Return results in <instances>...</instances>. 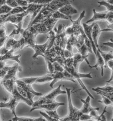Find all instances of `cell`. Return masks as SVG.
I'll return each mask as SVG.
<instances>
[{"label":"cell","instance_id":"cell-1","mask_svg":"<svg viewBox=\"0 0 113 121\" xmlns=\"http://www.w3.org/2000/svg\"><path fill=\"white\" fill-rule=\"evenodd\" d=\"M69 4H70L69 0H52L49 3L45 4L32 22L27 27L34 24L43 23L51 17L61 7Z\"/></svg>","mask_w":113,"mask_h":121},{"label":"cell","instance_id":"cell-2","mask_svg":"<svg viewBox=\"0 0 113 121\" xmlns=\"http://www.w3.org/2000/svg\"><path fill=\"white\" fill-rule=\"evenodd\" d=\"M21 71L22 68L18 63L10 65L6 74L1 80V85L11 95L20 94L17 90L16 82L18 79V73Z\"/></svg>","mask_w":113,"mask_h":121},{"label":"cell","instance_id":"cell-3","mask_svg":"<svg viewBox=\"0 0 113 121\" xmlns=\"http://www.w3.org/2000/svg\"><path fill=\"white\" fill-rule=\"evenodd\" d=\"M17 90L19 93L27 100L30 101L33 104V99L35 96H41L43 94L35 91L31 85L27 84L18 79L16 82Z\"/></svg>","mask_w":113,"mask_h":121},{"label":"cell","instance_id":"cell-4","mask_svg":"<svg viewBox=\"0 0 113 121\" xmlns=\"http://www.w3.org/2000/svg\"><path fill=\"white\" fill-rule=\"evenodd\" d=\"M85 17V11L83 10L80 13V17L76 20H73L72 17L70 18V20L72 22V25L70 27H66L65 28V33L68 37L71 35L78 36L84 35L83 27L81 25V20Z\"/></svg>","mask_w":113,"mask_h":121},{"label":"cell","instance_id":"cell-5","mask_svg":"<svg viewBox=\"0 0 113 121\" xmlns=\"http://www.w3.org/2000/svg\"><path fill=\"white\" fill-rule=\"evenodd\" d=\"M61 85L56 88L52 90L47 94L41 96L37 101L34 102L32 108H34L43 104H49L55 102V99L57 96L61 94H66V91H63L61 89Z\"/></svg>","mask_w":113,"mask_h":121},{"label":"cell","instance_id":"cell-6","mask_svg":"<svg viewBox=\"0 0 113 121\" xmlns=\"http://www.w3.org/2000/svg\"><path fill=\"white\" fill-rule=\"evenodd\" d=\"M23 102L27 105L32 107L33 104L30 101L27 100L20 94L11 95L9 101L7 103L0 102V108H7L12 111L14 117L17 116L16 113V108L19 103Z\"/></svg>","mask_w":113,"mask_h":121},{"label":"cell","instance_id":"cell-7","mask_svg":"<svg viewBox=\"0 0 113 121\" xmlns=\"http://www.w3.org/2000/svg\"><path fill=\"white\" fill-rule=\"evenodd\" d=\"M68 102V114L63 118H60V121H79L82 113L73 106L71 99V89L66 87Z\"/></svg>","mask_w":113,"mask_h":121},{"label":"cell","instance_id":"cell-8","mask_svg":"<svg viewBox=\"0 0 113 121\" xmlns=\"http://www.w3.org/2000/svg\"><path fill=\"white\" fill-rule=\"evenodd\" d=\"M64 69L67 71L69 73L71 74L73 77V79L74 80H77L78 82H79L80 85L82 87V89L84 90L87 93L89 96L92 99H94V97L92 96V95L90 93V92L87 90L86 86L84 84L83 82L81 80V78H90L92 79V77L91 76V73H89L87 74H83L79 72V71H77L75 69L74 67L68 68L65 67Z\"/></svg>","mask_w":113,"mask_h":121},{"label":"cell","instance_id":"cell-9","mask_svg":"<svg viewBox=\"0 0 113 121\" xmlns=\"http://www.w3.org/2000/svg\"><path fill=\"white\" fill-rule=\"evenodd\" d=\"M93 15L92 18L86 22L88 24L96 21H106L110 24L113 19V12L105 11L103 12H97L96 9H93Z\"/></svg>","mask_w":113,"mask_h":121},{"label":"cell","instance_id":"cell-10","mask_svg":"<svg viewBox=\"0 0 113 121\" xmlns=\"http://www.w3.org/2000/svg\"><path fill=\"white\" fill-rule=\"evenodd\" d=\"M20 80L26 84L32 85L34 84H44L51 82L53 80V78L50 74H47L41 77L23 78L20 79Z\"/></svg>","mask_w":113,"mask_h":121},{"label":"cell","instance_id":"cell-11","mask_svg":"<svg viewBox=\"0 0 113 121\" xmlns=\"http://www.w3.org/2000/svg\"><path fill=\"white\" fill-rule=\"evenodd\" d=\"M50 42V39L49 37L48 40L45 43L41 45L35 44L30 47L33 49L35 52L33 56H32V58L34 59H37L38 56L41 55L43 56V55L45 54L47 49H48L49 46Z\"/></svg>","mask_w":113,"mask_h":121},{"label":"cell","instance_id":"cell-12","mask_svg":"<svg viewBox=\"0 0 113 121\" xmlns=\"http://www.w3.org/2000/svg\"><path fill=\"white\" fill-rule=\"evenodd\" d=\"M44 4H29L27 6L26 10L28 12L29 15L31 16V19L30 20L29 24L30 25L35 18L36 17L38 14L39 13L42 8L43 7Z\"/></svg>","mask_w":113,"mask_h":121},{"label":"cell","instance_id":"cell-13","mask_svg":"<svg viewBox=\"0 0 113 121\" xmlns=\"http://www.w3.org/2000/svg\"><path fill=\"white\" fill-rule=\"evenodd\" d=\"M64 103H58L54 102L53 103L49 104H43L40 106H38L34 108H32L30 110V112L36 110H42L44 111H50L53 110H56V109L61 106L64 105Z\"/></svg>","mask_w":113,"mask_h":121},{"label":"cell","instance_id":"cell-14","mask_svg":"<svg viewBox=\"0 0 113 121\" xmlns=\"http://www.w3.org/2000/svg\"><path fill=\"white\" fill-rule=\"evenodd\" d=\"M96 23H94L91 25H88L85 23L83 24V27L84 33L85 34L86 37L87 38V39H89V40L90 41V42L91 43L92 47V51L95 54H96L97 49L94 44L92 38L91 37V31H92V29L93 26Z\"/></svg>","mask_w":113,"mask_h":121},{"label":"cell","instance_id":"cell-15","mask_svg":"<svg viewBox=\"0 0 113 121\" xmlns=\"http://www.w3.org/2000/svg\"><path fill=\"white\" fill-rule=\"evenodd\" d=\"M15 52L13 50L11 49L6 54L3 55H0V61L6 62L8 60H15L17 62V63H20V60L19 59L21 57V55L20 54L15 55L14 54Z\"/></svg>","mask_w":113,"mask_h":121},{"label":"cell","instance_id":"cell-16","mask_svg":"<svg viewBox=\"0 0 113 121\" xmlns=\"http://www.w3.org/2000/svg\"><path fill=\"white\" fill-rule=\"evenodd\" d=\"M81 101L83 103V106L82 108L80 110L82 114H89L90 112L93 110L99 111L100 110L99 108H93L91 107L90 104V97L88 96L85 100L79 98Z\"/></svg>","mask_w":113,"mask_h":121},{"label":"cell","instance_id":"cell-17","mask_svg":"<svg viewBox=\"0 0 113 121\" xmlns=\"http://www.w3.org/2000/svg\"><path fill=\"white\" fill-rule=\"evenodd\" d=\"M95 55L96 58V63L93 66L89 65V66L91 69L96 68L97 70H98V67L101 68V75L102 77H103L104 76V68L106 67L105 61L98 49L97 50L96 53Z\"/></svg>","mask_w":113,"mask_h":121},{"label":"cell","instance_id":"cell-18","mask_svg":"<svg viewBox=\"0 0 113 121\" xmlns=\"http://www.w3.org/2000/svg\"><path fill=\"white\" fill-rule=\"evenodd\" d=\"M58 11L61 13L70 17L72 15L76 14L78 13L77 10L70 4H67L61 7L58 9Z\"/></svg>","mask_w":113,"mask_h":121},{"label":"cell","instance_id":"cell-19","mask_svg":"<svg viewBox=\"0 0 113 121\" xmlns=\"http://www.w3.org/2000/svg\"><path fill=\"white\" fill-rule=\"evenodd\" d=\"M88 56H83L80 54L78 53L77 54H74L73 56V67L77 71H79V67L80 64L83 60H85L87 64L89 66L90 65V63L87 60V58Z\"/></svg>","mask_w":113,"mask_h":121},{"label":"cell","instance_id":"cell-20","mask_svg":"<svg viewBox=\"0 0 113 121\" xmlns=\"http://www.w3.org/2000/svg\"><path fill=\"white\" fill-rule=\"evenodd\" d=\"M101 32L102 30H101L99 25H98V24L96 23L93 26L92 29L91 37L97 49L100 48L98 44V39Z\"/></svg>","mask_w":113,"mask_h":121},{"label":"cell","instance_id":"cell-21","mask_svg":"<svg viewBox=\"0 0 113 121\" xmlns=\"http://www.w3.org/2000/svg\"><path fill=\"white\" fill-rule=\"evenodd\" d=\"M50 76L53 78V80L50 84V87L53 88V85L56 82L60 81H69L70 80L66 78L61 72H54L52 74H49Z\"/></svg>","mask_w":113,"mask_h":121},{"label":"cell","instance_id":"cell-22","mask_svg":"<svg viewBox=\"0 0 113 121\" xmlns=\"http://www.w3.org/2000/svg\"><path fill=\"white\" fill-rule=\"evenodd\" d=\"M12 121H46L42 118H32L29 117H18L17 116L14 117L12 119Z\"/></svg>","mask_w":113,"mask_h":121},{"label":"cell","instance_id":"cell-23","mask_svg":"<svg viewBox=\"0 0 113 121\" xmlns=\"http://www.w3.org/2000/svg\"><path fill=\"white\" fill-rule=\"evenodd\" d=\"M99 51L100 53L101 54L102 57H103V59L105 63V66L106 67V64L107 62L110 60L113 59V52L110 51L108 52H105L101 51L100 48L97 49Z\"/></svg>","mask_w":113,"mask_h":121},{"label":"cell","instance_id":"cell-24","mask_svg":"<svg viewBox=\"0 0 113 121\" xmlns=\"http://www.w3.org/2000/svg\"><path fill=\"white\" fill-rule=\"evenodd\" d=\"M51 17L55 19L59 20H70V18L71 17H67L66 16L61 13L60 12L58 11V10H57L52 15Z\"/></svg>","mask_w":113,"mask_h":121},{"label":"cell","instance_id":"cell-25","mask_svg":"<svg viewBox=\"0 0 113 121\" xmlns=\"http://www.w3.org/2000/svg\"><path fill=\"white\" fill-rule=\"evenodd\" d=\"M102 97L101 100H98V102L104 105L106 107L113 106V104L111 101L108 97L102 95H100Z\"/></svg>","mask_w":113,"mask_h":121},{"label":"cell","instance_id":"cell-26","mask_svg":"<svg viewBox=\"0 0 113 121\" xmlns=\"http://www.w3.org/2000/svg\"><path fill=\"white\" fill-rule=\"evenodd\" d=\"M98 3L99 4V7L101 6H104L106 8L107 11L113 12V5L107 2L105 0L98 1Z\"/></svg>","mask_w":113,"mask_h":121},{"label":"cell","instance_id":"cell-27","mask_svg":"<svg viewBox=\"0 0 113 121\" xmlns=\"http://www.w3.org/2000/svg\"><path fill=\"white\" fill-rule=\"evenodd\" d=\"M77 51H78V53L82 55L83 56H88L87 55V53L89 52V51L88 49V48L87 47L86 45L84 43L81 46V47H80Z\"/></svg>","mask_w":113,"mask_h":121},{"label":"cell","instance_id":"cell-28","mask_svg":"<svg viewBox=\"0 0 113 121\" xmlns=\"http://www.w3.org/2000/svg\"><path fill=\"white\" fill-rule=\"evenodd\" d=\"M92 90L95 92H96L97 94L102 95L104 96H106V97H108L113 98V91L111 92H106L104 91H101L97 89L96 88H92Z\"/></svg>","mask_w":113,"mask_h":121},{"label":"cell","instance_id":"cell-29","mask_svg":"<svg viewBox=\"0 0 113 121\" xmlns=\"http://www.w3.org/2000/svg\"><path fill=\"white\" fill-rule=\"evenodd\" d=\"M106 67H108L110 69V70L111 72V76L110 79L108 81H106L107 83H109L111 81H113V59L109 61L106 64Z\"/></svg>","mask_w":113,"mask_h":121},{"label":"cell","instance_id":"cell-30","mask_svg":"<svg viewBox=\"0 0 113 121\" xmlns=\"http://www.w3.org/2000/svg\"><path fill=\"white\" fill-rule=\"evenodd\" d=\"M12 9L13 8L9 6L6 4L0 7V15L9 13Z\"/></svg>","mask_w":113,"mask_h":121},{"label":"cell","instance_id":"cell-31","mask_svg":"<svg viewBox=\"0 0 113 121\" xmlns=\"http://www.w3.org/2000/svg\"><path fill=\"white\" fill-rule=\"evenodd\" d=\"M98 111L93 110L89 113L91 118H93L95 120L97 121H101V115H99L98 113Z\"/></svg>","mask_w":113,"mask_h":121},{"label":"cell","instance_id":"cell-32","mask_svg":"<svg viewBox=\"0 0 113 121\" xmlns=\"http://www.w3.org/2000/svg\"><path fill=\"white\" fill-rule=\"evenodd\" d=\"M46 63H47V68L48 69V74H52L54 72V66L53 63L51 62L50 60L46 59H45Z\"/></svg>","mask_w":113,"mask_h":121},{"label":"cell","instance_id":"cell-33","mask_svg":"<svg viewBox=\"0 0 113 121\" xmlns=\"http://www.w3.org/2000/svg\"><path fill=\"white\" fill-rule=\"evenodd\" d=\"M96 88L101 91L106 92L113 91V85L109 84L108 83H107V84L103 87H97Z\"/></svg>","mask_w":113,"mask_h":121},{"label":"cell","instance_id":"cell-34","mask_svg":"<svg viewBox=\"0 0 113 121\" xmlns=\"http://www.w3.org/2000/svg\"><path fill=\"white\" fill-rule=\"evenodd\" d=\"M54 66V72H61L62 73L64 70V68L59 63L56 61L53 62ZM53 72V73H54Z\"/></svg>","mask_w":113,"mask_h":121},{"label":"cell","instance_id":"cell-35","mask_svg":"<svg viewBox=\"0 0 113 121\" xmlns=\"http://www.w3.org/2000/svg\"><path fill=\"white\" fill-rule=\"evenodd\" d=\"M73 67V57H70L66 59L65 60V67L70 68Z\"/></svg>","mask_w":113,"mask_h":121},{"label":"cell","instance_id":"cell-36","mask_svg":"<svg viewBox=\"0 0 113 121\" xmlns=\"http://www.w3.org/2000/svg\"><path fill=\"white\" fill-rule=\"evenodd\" d=\"M45 112L48 114L49 116L52 118L59 119L60 118V116L57 114L56 112V110H53V111H45Z\"/></svg>","mask_w":113,"mask_h":121},{"label":"cell","instance_id":"cell-37","mask_svg":"<svg viewBox=\"0 0 113 121\" xmlns=\"http://www.w3.org/2000/svg\"><path fill=\"white\" fill-rule=\"evenodd\" d=\"M10 65H6L3 68L0 69V79H2L6 74Z\"/></svg>","mask_w":113,"mask_h":121},{"label":"cell","instance_id":"cell-38","mask_svg":"<svg viewBox=\"0 0 113 121\" xmlns=\"http://www.w3.org/2000/svg\"><path fill=\"white\" fill-rule=\"evenodd\" d=\"M40 114H41L43 117L45 118L47 121H60L59 119H56L53 118H52L49 116L48 114H47L46 112H43V111H40L39 112Z\"/></svg>","mask_w":113,"mask_h":121},{"label":"cell","instance_id":"cell-39","mask_svg":"<svg viewBox=\"0 0 113 121\" xmlns=\"http://www.w3.org/2000/svg\"><path fill=\"white\" fill-rule=\"evenodd\" d=\"M6 4L12 8H15L16 7H19L15 0H6Z\"/></svg>","mask_w":113,"mask_h":121},{"label":"cell","instance_id":"cell-40","mask_svg":"<svg viewBox=\"0 0 113 121\" xmlns=\"http://www.w3.org/2000/svg\"><path fill=\"white\" fill-rule=\"evenodd\" d=\"M18 6L20 7H27L29 3L25 0H15Z\"/></svg>","mask_w":113,"mask_h":121},{"label":"cell","instance_id":"cell-41","mask_svg":"<svg viewBox=\"0 0 113 121\" xmlns=\"http://www.w3.org/2000/svg\"><path fill=\"white\" fill-rule=\"evenodd\" d=\"M84 43L86 45L87 47L88 48L89 52L91 53H93V51H92V47L91 43L90 42V41L87 39V37L84 39Z\"/></svg>","mask_w":113,"mask_h":121},{"label":"cell","instance_id":"cell-42","mask_svg":"<svg viewBox=\"0 0 113 121\" xmlns=\"http://www.w3.org/2000/svg\"><path fill=\"white\" fill-rule=\"evenodd\" d=\"M7 31L6 28L4 25H2L0 28V38L7 36Z\"/></svg>","mask_w":113,"mask_h":121},{"label":"cell","instance_id":"cell-43","mask_svg":"<svg viewBox=\"0 0 113 121\" xmlns=\"http://www.w3.org/2000/svg\"><path fill=\"white\" fill-rule=\"evenodd\" d=\"M73 55L74 54H73V52L68 51L66 49L64 50V56L65 59L70 57H73Z\"/></svg>","mask_w":113,"mask_h":121},{"label":"cell","instance_id":"cell-44","mask_svg":"<svg viewBox=\"0 0 113 121\" xmlns=\"http://www.w3.org/2000/svg\"><path fill=\"white\" fill-rule=\"evenodd\" d=\"M91 117L90 116L89 114H81L80 116V121H86L91 119Z\"/></svg>","mask_w":113,"mask_h":121},{"label":"cell","instance_id":"cell-45","mask_svg":"<svg viewBox=\"0 0 113 121\" xmlns=\"http://www.w3.org/2000/svg\"><path fill=\"white\" fill-rule=\"evenodd\" d=\"M8 37H9V35H7V36L5 37L0 38V48L3 47L4 45L5 42L7 40Z\"/></svg>","mask_w":113,"mask_h":121},{"label":"cell","instance_id":"cell-46","mask_svg":"<svg viewBox=\"0 0 113 121\" xmlns=\"http://www.w3.org/2000/svg\"><path fill=\"white\" fill-rule=\"evenodd\" d=\"M102 31H111L113 32V24H109L107 26L106 28L102 30Z\"/></svg>","mask_w":113,"mask_h":121},{"label":"cell","instance_id":"cell-47","mask_svg":"<svg viewBox=\"0 0 113 121\" xmlns=\"http://www.w3.org/2000/svg\"><path fill=\"white\" fill-rule=\"evenodd\" d=\"M110 42L104 43L103 45L106 46H108L109 47H111L113 48V39H110Z\"/></svg>","mask_w":113,"mask_h":121},{"label":"cell","instance_id":"cell-48","mask_svg":"<svg viewBox=\"0 0 113 121\" xmlns=\"http://www.w3.org/2000/svg\"><path fill=\"white\" fill-rule=\"evenodd\" d=\"M107 107H105V108L103 110L102 114H101V121H106V118L105 115V113L106 112V109Z\"/></svg>","mask_w":113,"mask_h":121},{"label":"cell","instance_id":"cell-49","mask_svg":"<svg viewBox=\"0 0 113 121\" xmlns=\"http://www.w3.org/2000/svg\"><path fill=\"white\" fill-rule=\"evenodd\" d=\"M6 65V62L0 61V69L3 68Z\"/></svg>","mask_w":113,"mask_h":121},{"label":"cell","instance_id":"cell-50","mask_svg":"<svg viewBox=\"0 0 113 121\" xmlns=\"http://www.w3.org/2000/svg\"><path fill=\"white\" fill-rule=\"evenodd\" d=\"M6 0H0V7L4 4H6Z\"/></svg>","mask_w":113,"mask_h":121},{"label":"cell","instance_id":"cell-51","mask_svg":"<svg viewBox=\"0 0 113 121\" xmlns=\"http://www.w3.org/2000/svg\"><path fill=\"white\" fill-rule=\"evenodd\" d=\"M29 4H37V0H25Z\"/></svg>","mask_w":113,"mask_h":121},{"label":"cell","instance_id":"cell-52","mask_svg":"<svg viewBox=\"0 0 113 121\" xmlns=\"http://www.w3.org/2000/svg\"><path fill=\"white\" fill-rule=\"evenodd\" d=\"M106 1L110 4L113 5V0H107Z\"/></svg>","mask_w":113,"mask_h":121},{"label":"cell","instance_id":"cell-53","mask_svg":"<svg viewBox=\"0 0 113 121\" xmlns=\"http://www.w3.org/2000/svg\"><path fill=\"white\" fill-rule=\"evenodd\" d=\"M79 121H94V120H86V121H80V120H79Z\"/></svg>","mask_w":113,"mask_h":121},{"label":"cell","instance_id":"cell-54","mask_svg":"<svg viewBox=\"0 0 113 121\" xmlns=\"http://www.w3.org/2000/svg\"><path fill=\"white\" fill-rule=\"evenodd\" d=\"M0 121H1L0 120ZM8 121H12V119H11V120H9Z\"/></svg>","mask_w":113,"mask_h":121},{"label":"cell","instance_id":"cell-55","mask_svg":"<svg viewBox=\"0 0 113 121\" xmlns=\"http://www.w3.org/2000/svg\"><path fill=\"white\" fill-rule=\"evenodd\" d=\"M111 121H113V118H112V120H111Z\"/></svg>","mask_w":113,"mask_h":121},{"label":"cell","instance_id":"cell-56","mask_svg":"<svg viewBox=\"0 0 113 121\" xmlns=\"http://www.w3.org/2000/svg\"><path fill=\"white\" fill-rule=\"evenodd\" d=\"M1 26H2V25H0V27H1Z\"/></svg>","mask_w":113,"mask_h":121},{"label":"cell","instance_id":"cell-57","mask_svg":"<svg viewBox=\"0 0 113 121\" xmlns=\"http://www.w3.org/2000/svg\"><path fill=\"white\" fill-rule=\"evenodd\" d=\"M97 121V120H96V121Z\"/></svg>","mask_w":113,"mask_h":121}]
</instances>
